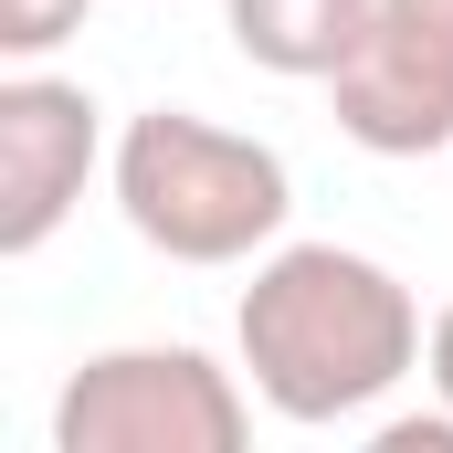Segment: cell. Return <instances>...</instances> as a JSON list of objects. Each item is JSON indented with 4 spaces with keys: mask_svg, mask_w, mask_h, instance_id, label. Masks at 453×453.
<instances>
[{
    "mask_svg": "<svg viewBox=\"0 0 453 453\" xmlns=\"http://www.w3.org/2000/svg\"><path fill=\"white\" fill-rule=\"evenodd\" d=\"M242 380L264 411L285 422H358L380 411L411 369H422V306L390 264L348 253V242H274L242 285Z\"/></svg>",
    "mask_w": 453,
    "mask_h": 453,
    "instance_id": "6da1fadb",
    "label": "cell"
},
{
    "mask_svg": "<svg viewBox=\"0 0 453 453\" xmlns=\"http://www.w3.org/2000/svg\"><path fill=\"white\" fill-rule=\"evenodd\" d=\"M116 211L169 264H253L296 211V180L264 137L211 127L190 106H148L116 137Z\"/></svg>",
    "mask_w": 453,
    "mask_h": 453,
    "instance_id": "7a4b0ae2",
    "label": "cell"
},
{
    "mask_svg": "<svg viewBox=\"0 0 453 453\" xmlns=\"http://www.w3.org/2000/svg\"><path fill=\"white\" fill-rule=\"evenodd\" d=\"M253 401L201 348H106L64 380L53 453H242Z\"/></svg>",
    "mask_w": 453,
    "mask_h": 453,
    "instance_id": "3957f363",
    "label": "cell"
},
{
    "mask_svg": "<svg viewBox=\"0 0 453 453\" xmlns=\"http://www.w3.org/2000/svg\"><path fill=\"white\" fill-rule=\"evenodd\" d=\"M327 106L369 158L453 148V0H380L358 53L327 74Z\"/></svg>",
    "mask_w": 453,
    "mask_h": 453,
    "instance_id": "277c9868",
    "label": "cell"
},
{
    "mask_svg": "<svg viewBox=\"0 0 453 453\" xmlns=\"http://www.w3.org/2000/svg\"><path fill=\"white\" fill-rule=\"evenodd\" d=\"M106 158V127H96V96L64 85V74H11L0 85V253H42L64 211L85 201Z\"/></svg>",
    "mask_w": 453,
    "mask_h": 453,
    "instance_id": "5b68a950",
    "label": "cell"
},
{
    "mask_svg": "<svg viewBox=\"0 0 453 453\" xmlns=\"http://www.w3.org/2000/svg\"><path fill=\"white\" fill-rule=\"evenodd\" d=\"M369 11L380 0H232V53L264 64V74H285V85H327L358 53Z\"/></svg>",
    "mask_w": 453,
    "mask_h": 453,
    "instance_id": "8992f818",
    "label": "cell"
},
{
    "mask_svg": "<svg viewBox=\"0 0 453 453\" xmlns=\"http://www.w3.org/2000/svg\"><path fill=\"white\" fill-rule=\"evenodd\" d=\"M85 11H96V0H0V53H11V64H42L53 42L85 32Z\"/></svg>",
    "mask_w": 453,
    "mask_h": 453,
    "instance_id": "52a82bcc",
    "label": "cell"
},
{
    "mask_svg": "<svg viewBox=\"0 0 453 453\" xmlns=\"http://www.w3.org/2000/svg\"><path fill=\"white\" fill-rule=\"evenodd\" d=\"M422 369H433V390L453 401V306L433 317V338H422Z\"/></svg>",
    "mask_w": 453,
    "mask_h": 453,
    "instance_id": "ba28073f",
    "label": "cell"
}]
</instances>
